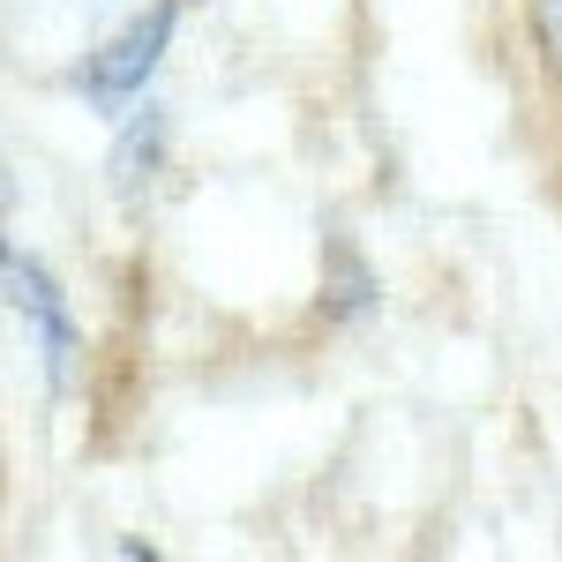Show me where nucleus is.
I'll use <instances>...</instances> for the list:
<instances>
[{"instance_id":"nucleus-4","label":"nucleus","mask_w":562,"mask_h":562,"mask_svg":"<svg viewBox=\"0 0 562 562\" xmlns=\"http://www.w3.org/2000/svg\"><path fill=\"white\" fill-rule=\"evenodd\" d=\"M532 31H540V53L562 68V0H532Z\"/></svg>"},{"instance_id":"nucleus-3","label":"nucleus","mask_w":562,"mask_h":562,"mask_svg":"<svg viewBox=\"0 0 562 562\" xmlns=\"http://www.w3.org/2000/svg\"><path fill=\"white\" fill-rule=\"evenodd\" d=\"M158 143H166V121H158V105H143V113H128V135H121V158H113V173H121V188H135V180H150V166H158Z\"/></svg>"},{"instance_id":"nucleus-1","label":"nucleus","mask_w":562,"mask_h":562,"mask_svg":"<svg viewBox=\"0 0 562 562\" xmlns=\"http://www.w3.org/2000/svg\"><path fill=\"white\" fill-rule=\"evenodd\" d=\"M180 31V0H158V8H143L128 31H113V38L98 45L83 60V76H76V90H83L98 113H128L135 98H143V83L158 76V60H166V45H173Z\"/></svg>"},{"instance_id":"nucleus-5","label":"nucleus","mask_w":562,"mask_h":562,"mask_svg":"<svg viewBox=\"0 0 562 562\" xmlns=\"http://www.w3.org/2000/svg\"><path fill=\"white\" fill-rule=\"evenodd\" d=\"M8 203H15V180H8V166H0V211H8Z\"/></svg>"},{"instance_id":"nucleus-2","label":"nucleus","mask_w":562,"mask_h":562,"mask_svg":"<svg viewBox=\"0 0 562 562\" xmlns=\"http://www.w3.org/2000/svg\"><path fill=\"white\" fill-rule=\"evenodd\" d=\"M0 301L15 307V323L31 330V346H38V360H45V383L60 390L68 383V360H76V315H68V293L45 278L38 256L8 248V240H0Z\"/></svg>"}]
</instances>
